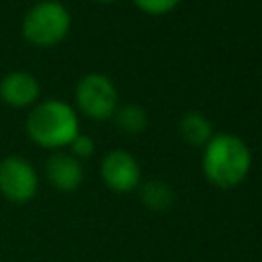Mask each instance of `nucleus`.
<instances>
[{
    "label": "nucleus",
    "mask_w": 262,
    "mask_h": 262,
    "mask_svg": "<svg viewBox=\"0 0 262 262\" xmlns=\"http://www.w3.org/2000/svg\"><path fill=\"white\" fill-rule=\"evenodd\" d=\"M100 178L104 186L117 194L137 190L141 184V168L135 156L127 149H111L100 160Z\"/></svg>",
    "instance_id": "423d86ee"
},
{
    "label": "nucleus",
    "mask_w": 262,
    "mask_h": 262,
    "mask_svg": "<svg viewBox=\"0 0 262 262\" xmlns=\"http://www.w3.org/2000/svg\"><path fill=\"white\" fill-rule=\"evenodd\" d=\"M96 2H102V4H111V2H115V0H96Z\"/></svg>",
    "instance_id": "4468645a"
},
{
    "label": "nucleus",
    "mask_w": 262,
    "mask_h": 262,
    "mask_svg": "<svg viewBox=\"0 0 262 262\" xmlns=\"http://www.w3.org/2000/svg\"><path fill=\"white\" fill-rule=\"evenodd\" d=\"M252 162L250 145L235 133H215L201 156L207 182L223 190L242 184L252 170Z\"/></svg>",
    "instance_id": "f257e3e1"
},
{
    "label": "nucleus",
    "mask_w": 262,
    "mask_h": 262,
    "mask_svg": "<svg viewBox=\"0 0 262 262\" xmlns=\"http://www.w3.org/2000/svg\"><path fill=\"white\" fill-rule=\"evenodd\" d=\"M115 125L119 131L127 133V135H137V133H143L147 129V123H149V117H147V111L137 104V102H127V104H119L115 115Z\"/></svg>",
    "instance_id": "9b49d317"
},
{
    "label": "nucleus",
    "mask_w": 262,
    "mask_h": 262,
    "mask_svg": "<svg viewBox=\"0 0 262 262\" xmlns=\"http://www.w3.org/2000/svg\"><path fill=\"white\" fill-rule=\"evenodd\" d=\"M45 178L59 192H74L84 180V166L70 151L57 149L45 160Z\"/></svg>",
    "instance_id": "6e6552de"
},
{
    "label": "nucleus",
    "mask_w": 262,
    "mask_h": 262,
    "mask_svg": "<svg viewBox=\"0 0 262 262\" xmlns=\"http://www.w3.org/2000/svg\"><path fill=\"white\" fill-rule=\"evenodd\" d=\"M137 190H139V201L149 211H158V213L170 211L172 205H174V201H176L174 188L168 182L160 180V178H151L147 182H141L137 186Z\"/></svg>",
    "instance_id": "9d476101"
},
{
    "label": "nucleus",
    "mask_w": 262,
    "mask_h": 262,
    "mask_svg": "<svg viewBox=\"0 0 262 262\" xmlns=\"http://www.w3.org/2000/svg\"><path fill=\"white\" fill-rule=\"evenodd\" d=\"M39 174L35 166L20 156L0 160V194L14 205H25L37 196Z\"/></svg>",
    "instance_id": "39448f33"
},
{
    "label": "nucleus",
    "mask_w": 262,
    "mask_h": 262,
    "mask_svg": "<svg viewBox=\"0 0 262 262\" xmlns=\"http://www.w3.org/2000/svg\"><path fill=\"white\" fill-rule=\"evenodd\" d=\"M119 106V92L115 82L100 72L84 74L74 88V108L92 121L113 119Z\"/></svg>",
    "instance_id": "20e7f679"
},
{
    "label": "nucleus",
    "mask_w": 262,
    "mask_h": 262,
    "mask_svg": "<svg viewBox=\"0 0 262 262\" xmlns=\"http://www.w3.org/2000/svg\"><path fill=\"white\" fill-rule=\"evenodd\" d=\"M178 135L190 147H205L215 135L211 119L201 111H188L178 121Z\"/></svg>",
    "instance_id": "1a4fd4ad"
},
{
    "label": "nucleus",
    "mask_w": 262,
    "mask_h": 262,
    "mask_svg": "<svg viewBox=\"0 0 262 262\" xmlns=\"http://www.w3.org/2000/svg\"><path fill=\"white\" fill-rule=\"evenodd\" d=\"M76 160H88V158H92L94 156V151H96V145H94V139L90 137V135H86V133H78L74 139H72V143L66 147Z\"/></svg>",
    "instance_id": "f8f14e48"
},
{
    "label": "nucleus",
    "mask_w": 262,
    "mask_h": 262,
    "mask_svg": "<svg viewBox=\"0 0 262 262\" xmlns=\"http://www.w3.org/2000/svg\"><path fill=\"white\" fill-rule=\"evenodd\" d=\"M72 29V14L59 0H39L23 16V39L39 49L59 45Z\"/></svg>",
    "instance_id": "7ed1b4c3"
},
{
    "label": "nucleus",
    "mask_w": 262,
    "mask_h": 262,
    "mask_svg": "<svg viewBox=\"0 0 262 262\" xmlns=\"http://www.w3.org/2000/svg\"><path fill=\"white\" fill-rule=\"evenodd\" d=\"M41 84L27 70H14L2 76L0 80V102L8 108H31L39 102Z\"/></svg>",
    "instance_id": "0eeeda50"
},
{
    "label": "nucleus",
    "mask_w": 262,
    "mask_h": 262,
    "mask_svg": "<svg viewBox=\"0 0 262 262\" xmlns=\"http://www.w3.org/2000/svg\"><path fill=\"white\" fill-rule=\"evenodd\" d=\"M25 131L29 139L43 149H66L80 133V115L76 113L74 104L66 100H39L29 108Z\"/></svg>",
    "instance_id": "f03ea898"
},
{
    "label": "nucleus",
    "mask_w": 262,
    "mask_h": 262,
    "mask_svg": "<svg viewBox=\"0 0 262 262\" xmlns=\"http://www.w3.org/2000/svg\"><path fill=\"white\" fill-rule=\"evenodd\" d=\"M133 4L149 16H162L172 12L180 4V0H133Z\"/></svg>",
    "instance_id": "ddd939ff"
}]
</instances>
